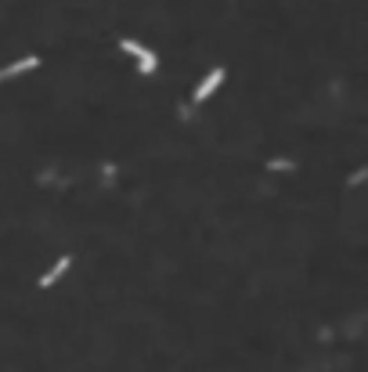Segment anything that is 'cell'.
<instances>
[{"label": "cell", "mask_w": 368, "mask_h": 372, "mask_svg": "<svg viewBox=\"0 0 368 372\" xmlns=\"http://www.w3.org/2000/svg\"><path fill=\"white\" fill-rule=\"evenodd\" d=\"M123 51L141 62V73H155V55L148 51V47H141L137 40H123Z\"/></svg>", "instance_id": "obj_1"}, {"label": "cell", "mask_w": 368, "mask_h": 372, "mask_svg": "<svg viewBox=\"0 0 368 372\" xmlns=\"http://www.w3.org/2000/svg\"><path fill=\"white\" fill-rule=\"evenodd\" d=\"M220 84H224V69H213V73H210V76H206L202 84H199V91H195V102H206V98H210V94H213Z\"/></svg>", "instance_id": "obj_2"}, {"label": "cell", "mask_w": 368, "mask_h": 372, "mask_svg": "<svg viewBox=\"0 0 368 372\" xmlns=\"http://www.w3.org/2000/svg\"><path fill=\"white\" fill-rule=\"evenodd\" d=\"M37 66H40V58H33V55H29V58H22V62H11L8 69H0V80H11V76H19V73L37 69Z\"/></svg>", "instance_id": "obj_3"}, {"label": "cell", "mask_w": 368, "mask_h": 372, "mask_svg": "<svg viewBox=\"0 0 368 372\" xmlns=\"http://www.w3.org/2000/svg\"><path fill=\"white\" fill-rule=\"evenodd\" d=\"M69 264H72V261H69V257H61V261H58V264H55V268H51V271H47V275H43V279H40V289H51V286H55V282L61 279V275H66V271H69Z\"/></svg>", "instance_id": "obj_4"}]
</instances>
